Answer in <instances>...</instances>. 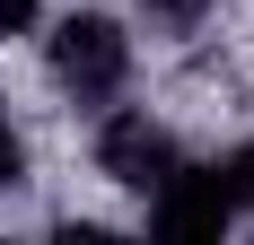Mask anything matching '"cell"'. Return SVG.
Returning a JSON list of instances; mask_svg holds the SVG:
<instances>
[{
    "mask_svg": "<svg viewBox=\"0 0 254 245\" xmlns=\"http://www.w3.org/2000/svg\"><path fill=\"white\" fill-rule=\"evenodd\" d=\"M123 70H131V35L114 18H62V26H53V79H62L79 105L114 97Z\"/></svg>",
    "mask_w": 254,
    "mask_h": 245,
    "instance_id": "1",
    "label": "cell"
},
{
    "mask_svg": "<svg viewBox=\"0 0 254 245\" xmlns=\"http://www.w3.org/2000/svg\"><path fill=\"white\" fill-rule=\"evenodd\" d=\"M228 184H219V175H202V167H167L149 184V219L167 228V237H219V228H228Z\"/></svg>",
    "mask_w": 254,
    "mask_h": 245,
    "instance_id": "2",
    "label": "cell"
},
{
    "mask_svg": "<svg viewBox=\"0 0 254 245\" xmlns=\"http://www.w3.org/2000/svg\"><path fill=\"white\" fill-rule=\"evenodd\" d=\"M97 167L114 175V184H131V193H149L158 175L184 167V158H176V140H167L149 114H114V122L97 131Z\"/></svg>",
    "mask_w": 254,
    "mask_h": 245,
    "instance_id": "3",
    "label": "cell"
},
{
    "mask_svg": "<svg viewBox=\"0 0 254 245\" xmlns=\"http://www.w3.org/2000/svg\"><path fill=\"white\" fill-rule=\"evenodd\" d=\"M219 184H228V201H246V210H254V140L237 149L228 167H219Z\"/></svg>",
    "mask_w": 254,
    "mask_h": 245,
    "instance_id": "4",
    "label": "cell"
},
{
    "mask_svg": "<svg viewBox=\"0 0 254 245\" xmlns=\"http://www.w3.org/2000/svg\"><path fill=\"white\" fill-rule=\"evenodd\" d=\"M26 26H35V0H0V44H9V35H26Z\"/></svg>",
    "mask_w": 254,
    "mask_h": 245,
    "instance_id": "5",
    "label": "cell"
},
{
    "mask_svg": "<svg viewBox=\"0 0 254 245\" xmlns=\"http://www.w3.org/2000/svg\"><path fill=\"white\" fill-rule=\"evenodd\" d=\"M149 18H167V26H193V18H202V0H149Z\"/></svg>",
    "mask_w": 254,
    "mask_h": 245,
    "instance_id": "6",
    "label": "cell"
},
{
    "mask_svg": "<svg viewBox=\"0 0 254 245\" xmlns=\"http://www.w3.org/2000/svg\"><path fill=\"white\" fill-rule=\"evenodd\" d=\"M0 184H18V131H9V114H0Z\"/></svg>",
    "mask_w": 254,
    "mask_h": 245,
    "instance_id": "7",
    "label": "cell"
}]
</instances>
